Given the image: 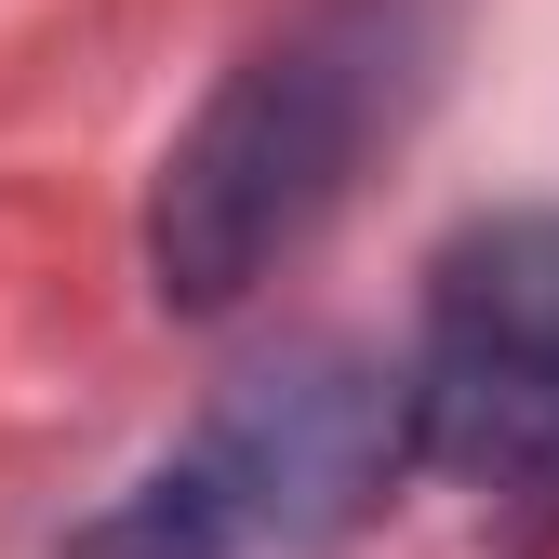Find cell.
Wrapping results in <instances>:
<instances>
[{
    "instance_id": "cell-2",
    "label": "cell",
    "mask_w": 559,
    "mask_h": 559,
    "mask_svg": "<svg viewBox=\"0 0 559 559\" xmlns=\"http://www.w3.org/2000/svg\"><path fill=\"white\" fill-rule=\"evenodd\" d=\"M400 466H413V373L307 346V360L253 373L214 413V440L187 466H160L81 559H307Z\"/></svg>"
},
{
    "instance_id": "cell-3",
    "label": "cell",
    "mask_w": 559,
    "mask_h": 559,
    "mask_svg": "<svg viewBox=\"0 0 559 559\" xmlns=\"http://www.w3.org/2000/svg\"><path fill=\"white\" fill-rule=\"evenodd\" d=\"M413 453L479 493H559V214H493L440 253Z\"/></svg>"
},
{
    "instance_id": "cell-1",
    "label": "cell",
    "mask_w": 559,
    "mask_h": 559,
    "mask_svg": "<svg viewBox=\"0 0 559 559\" xmlns=\"http://www.w3.org/2000/svg\"><path fill=\"white\" fill-rule=\"evenodd\" d=\"M400 53H413L400 0H320L214 94V120L187 133V160L160 187V280L187 307H227L266 253H294L320 227V200L400 107Z\"/></svg>"
}]
</instances>
